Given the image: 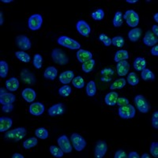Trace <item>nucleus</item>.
Here are the masks:
<instances>
[{"label": "nucleus", "instance_id": "a878e982", "mask_svg": "<svg viewBox=\"0 0 158 158\" xmlns=\"http://www.w3.org/2000/svg\"><path fill=\"white\" fill-rule=\"evenodd\" d=\"M58 76V70L53 66L47 67L44 72V77L47 80L54 81Z\"/></svg>", "mask_w": 158, "mask_h": 158}, {"label": "nucleus", "instance_id": "4d7b16f0", "mask_svg": "<svg viewBox=\"0 0 158 158\" xmlns=\"http://www.w3.org/2000/svg\"><path fill=\"white\" fill-rule=\"evenodd\" d=\"M152 32H153V34L156 36H158V25H153L152 26Z\"/></svg>", "mask_w": 158, "mask_h": 158}, {"label": "nucleus", "instance_id": "4be33fe9", "mask_svg": "<svg viewBox=\"0 0 158 158\" xmlns=\"http://www.w3.org/2000/svg\"><path fill=\"white\" fill-rule=\"evenodd\" d=\"M13 125V119L10 117H0V132L3 133L9 131Z\"/></svg>", "mask_w": 158, "mask_h": 158}, {"label": "nucleus", "instance_id": "dca6fc26", "mask_svg": "<svg viewBox=\"0 0 158 158\" xmlns=\"http://www.w3.org/2000/svg\"><path fill=\"white\" fill-rule=\"evenodd\" d=\"M45 111V107L40 102H33L29 106V113L34 116H40L43 115Z\"/></svg>", "mask_w": 158, "mask_h": 158}, {"label": "nucleus", "instance_id": "bf43d9fd", "mask_svg": "<svg viewBox=\"0 0 158 158\" xmlns=\"http://www.w3.org/2000/svg\"><path fill=\"white\" fill-rule=\"evenodd\" d=\"M12 158H24V156L21 153H15L12 155Z\"/></svg>", "mask_w": 158, "mask_h": 158}, {"label": "nucleus", "instance_id": "58836bf2", "mask_svg": "<svg viewBox=\"0 0 158 158\" xmlns=\"http://www.w3.org/2000/svg\"><path fill=\"white\" fill-rule=\"evenodd\" d=\"M49 151L50 153L56 158H61L64 155V152L61 149V148L58 147L56 146H51L49 147Z\"/></svg>", "mask_w": 158, "mask_h": 158}, {"label": "nucleus", "instance_id": "6e6d98bb", "mask_svg": "<svg viewBox=\"0 0 158 158\" xmlns=\"http://www.w3.org/2000/svg\"><path fill=\"white\" fill-rule=\"evenodd\" d=\"M127 157L128 158H139L140 157V156H139V154H138L137 152H135V151H131V152H130V153L127 154Z\"/></svg>", "mask_w": 158, "mask_h": 158}, {"label": "nucleus", "instance_id": "5701e85b", "mask_svg": "<svg viewBox=\"0 0 158 158\" xmlns=\"http://www.w3.org/2000/svg\"><path fill=\"white\" fill-rule=\"evenodd\" d=\"M142 29L138 27L133 28V29H131V30L128 32L127 37L131 42L135 43V42L139 40L140 37L142 36Z\"/></svg>", "mask_w": 158, "mask_h": 158}, {"label": "nucleus", "instance_id": "680f3d73", "mask_svg": "<svg viewBox=\"0 0 158 158\" xmlns=\"http://www.w3.org/2000/svg\"><path fill=\"white\" fill-rule=\"evenodd\" d=\"M14 2V0H1V2L2 3H10Z\"/></svg>", "mask_w": 158, "mask_h": 158}, {"label": "nucleus", "instance_id": "393cba45", "mask_svg": "<svg viewBox=\"0 0 158 158\" xmlns=\"http://www.w3.org/2000/svg\"><path fill=\"white\" fill-rule=\"evenodd\" d=\"M118 98V93H116V92H110V93L107 94L105 97H104V103L108 106H115Z\"/></svg>", "mask_w": 158, "mask_h": 158}, {"label": "nucleus", "instance_id": "7c9ffc66", "mask_svg": "<svg viewBox=\"0 0 158 158\" xmlns=\"http://www.w3.org/2000/svg\"><path fill=\"white\" fill-rule=\"evenodd\" d=\"M113 26L115 28L121 27L123 24V15L121 11H117L114 15L113 20H112Z\"/></svg>", "mask_w": 158, "mask_h": 158}, {"label": "nucleus", "instance_id": "b1692460", "mask_svg": "<svg viewBox=\"0 0 158 158\" xmlns=\"http://www.w3.org/2000/svg\"><path fill=\"white\" fill-rule=\"evenodd\" d=\"M6 88L10 92H15L18 89L20 85L18 79L15 77H12L10 79H7L5 82Z\"/></svg>", "mask_w": 158, "mask_h": 158}, {"label": "nucleus", "instance_id": "f8f14e48", "mask_svg": "<svg viewBox=\"0 0 158 158\" xmlns=\"http://www.w3.org/2000/svg\"><path fill=\"white\" fill-rule=\"evenodd\" d=\"M108 151V145L107 142L104 140L97 141L94 148V157L103 158L106 155Z\"/></svg>", "mask_w": 158, "mask_h": 158}, {"label": "nucleus", "instance_id": "412c9836", "mask_svg": "<svg viewBox=\"0 0 158 158\" xmlns=\"http://www.w3.org/2000/svg\"><path fill=\"white\" fill-rule=\"evenodd\" d=\"M74 77V72L73 70H66L62 72L59 76V81L63 85H68L72 82Z\"/></svg>", "mask_w": 158, "mask_h": 158}, {"label": "nucleus", "instance_id": "8fccbe9b", "mask_svg": "<svg viewBox=\"0 0 158 158\" xmlns=\"http://www.w3.org/2000/svg\"><path fill=\"white\" fill-rule=\"evenodd\" d=\"M115 74V71L111 67H107V68H104L101 70V75H111L113 76Z\"/></svg>", "mask_w": 158, "mask_h": 158}, {"label": "nucleus", "instance_id": "2f4dec72", "mask_svg": "<svg viewBox=\"0 0 158 158\" xmlns=\"http://www.w3.org/2000/svg\"><path fill=\"white\" fill-rule=\"evenodd\" d=\"M141 77H142V80L145 81H153L155 80L154 73L148 68L142 70L141 73Z\"/></svg>", "mask_w": 158, "mask_h": 158}, {"label": "nucleus", "instance_id": "a211bd4d", "mask_svg": "<svg viewBox=\"0 0 158 158\" xmlns=\"http://www.w3.org/2000/svg\"><path fill=\"white\" fill-rule=\"evenodd\" d=\"M76 57H77V61H78L79 63H85V62L89 60V59H93L94 54L88 50L79 49V50H77V53H76Z\"/></svg>", "mask_w": 158, "mask_h": 158}, {"label": "nucleus", "instance_id": "f3484780", "mask_svg": "<svg viewBox=\"0 0 158 158\" xmlns=\"http://www.w3.org/2000/svg\"><path fill=\"white\" fill-rule=\"evenodd\" d=\"M142 41H143L144 44L147 46V47H153V46L156 45V44H157L158 38L157 36H156L153 34L152 31L148 30L146 31Z\"/></svg>", "mask_w": 158, "mask_h": 158}, {"label": "nucleus", "instance_id": "a18cd8bd", "mask_svg": "<svg viewBox=\"0 0 158 158\" xmlns=\"http://www.w3.org/2000/svg\"><path fill=\"white\" fill-rule=\"evenodd\" d=\"M99 40L103 43V44L106 47H109L111 44V39L108 36H107L105 33H101L99 35Z\"/></svg>", "mask_w": 158, "mask_h": 158}, {"label": "nucleus", "instance_id": "423d86ee", "mask_svg": "<svg viewBox=\"0 0 158 158\" xmlns=\"http://www.w3.org/2000/svg\"><path fill=\"white\" fill-rule=\"evenodd\" d=\"M123 20H125L127 25L131 28H136L139 24L138 14L134 10H128L124 13Z\"/></svg>", "mask_w": 158, "mask_h": 158}, {"label": "nucleus", "instance_id": "f257e3e1", "mask_svg": "<svg viewBox=\"0 0 158 158\" xmlns=\"http://www.w3.org/2000/svg\"><path fill=\"white\" fill-rule=\"evenodd\" d=\"M27 135V131L25 127H17L14 130H10V131L5 132L4 138L6 140H10L15 142H18L19 141L22 140Z\"/></svg>", "mask_w": 158, "mask_h": 158}, {"label": "nucleus", "instance_id": "cd10ccee", "mask_svg": "<svg viewBox=\"0 0 158 158\" xmlns=\"http://www.w3.org/2000/svg\"><path fill=\"white\" fill-rule=\"evenodd\" d=\"M85 92L88 97H94L97 94V85L94 81H89L85 85Z\"/></svg>", "mask_w": 158, "mask_h": 158}, {"label": "nucleus", "instance_id": "9d476101", "mask_svg": "<svg viewBox=\"0 0 158 158\" xmlns=\"http://www.w3.org/2000/svg\"><path fill=\"white\" fill-rule=\"evenodd\" d=\"M15 44L20 50L24 51V52L29 51L32 48L30 39L25 35H18L15 38Z\"/></svg>", "mask_w": 158, "mask_h": 158}, {"label": "nucleus", "instance_id": "052dcab7", "mask_svg": "<svg viewBox=\"0 0 158 158\" xmlns=\"http://www.w3.org/2000/svg\"><path fill=\"white\" fill-rule=\"evenodd\" d=\"M126 2L130 4H135V3H137L138 1V0H126Z\"/></svg>", "mask_w": 158, "mask_h": 158}, {"label": "nucleus", "instance_id": "0e129e2a", "mask_svg": "<svg viewBox=\"0 0 158 158\" xmlns=\"http://www.w3.org/2000/svg\"><path fill=\"white\" fill-rule=\"evenodd\" d=\"M153 20H154L156 22H158V13H156V14L153 15Z\"/></svg>", "mask_w": 158, "mask_h": 158}, {"label": "nucleus", "instance_id": "37998d69", "mask_svg": "<svg viewBox=\"0 0 158 158\" xmlns=\"http://www.w3.org/2000/svg\"><path fill=\"white\" fill-rule=\"evenodd\" d=\"M111 44L114 45L115 47L120 48H123L125 45V40L121 36H114L111 39Z\"/></svg>", "mask_w": 158, "mask_h": 158}, {"label": "nucleus", "instance_id": "ddd939ff", "mask_svg": "<svg viewBox=\"0 0 158 158\" xmlns=\"http://www.w3.org/2000/svg\"><path fill=\"white\" fill-rule=\"evenodd\" d=\"M58 146L61 148L65 153H70L73 150V146L67 135H62L57 138Z\"/></svg>", "mask_w": 158, "mask_h": 158}, {"label": "nucleus", "instance_id": "13d9d810", "mask_svg": "<svg viewBox=\"0 0 158 158\" xmlns=\"http://www.w3.org/2000/svg\"><path fill=\"white\" fill-rule=\"evenodd\" d=\"M4 23V18H3V13L2 11H0V25L2 26Z\"/></svg>", "mask_w": 158, "mask_h": 158}, {"label": "nucleus", "instance_id": "49530a36", "mask_svg": "<svg viewBox=\"0 0 158 158\" xmlns=\"http://www.w3.org/2000/svg\"><path fill=\"white\" fill-rule=\"evenodd\" d=\"M149 151H150V154L155 158L158 157V142H153L150 144V148H149Z\"/></svg>", "mask_w": 158, "mask_h": 158}, {"label": "nucleus", "instance_id": "72a5a7b5", "mask_svg": "<svg viewBox=\"0 0 158 158\" xmlns=\"http://www.w3.org/2000/svg\"><path fill=\"white\" fill-rule=\"evenodd\" d=\"M96 64V61L94 59H91L88 61L85 62L81 65V70L83 72H85V74H89L90 72H92V70H94V66Z\"/></svg>", "mask_w": 158, "mask_h": 158}, {"label": "nucleus", "instance_id": "6e6552de", "mask_svg": "<svg viewBox=\"0 0 158 158\" xmlns=\"http://www.w3.org/2000/svg\"><path fill=\"white\" fill-rule=\"evenodd\" d=\"M43 25V17L39 14L32 15L28 19V27L32 31H37Z\"/></svg>", "mask_w": 158, "mask_h": 158}, {"label": "nucleus", "instance_id": "473e14b6", "mask_svg": "<svg viewBox=\"0 0 158 158\" xmlns=\"http://www.w3.org/2000/svg\"><path fill=\"white\" fill-rule=\"evenodd\" d=\"M15 57L22 63H28L31 61V57L26 52L24 51H18L15 53Z\"/></svg>", "mask_w": 158, "mask_h": 158}, {"label": "nucleus", "instance_id": "de8ad7c7", "mask_svg": "<svg viewBox=\"0 0 158 158\" xmlns=\"http://www.w3.org/2000/svg\"><path fill=\"white\" fill-rule=\"evenodd\" d=\"M130 101L127 97H118V100H117L116 102V105H118V107H122V106H125L127 104H129Z\"/></svg>", "mask_w": 158, "mask_h": 158}, {"label": "nucleus", "instance_id": "864d4df0", "mask_svg": "<svg viewBox=\"0 0 158 158\" xmlns=\"http://www.w3.org/2000/svg\"><path fill=\"white\" fill-rule=\"evenodd\" d=\"M101 80L104 82H110L112 80V76L111 75H101Z\"/></svg>", "mask_w": 158, "mask_h": 158}, {"label": "nucleus", "instance_id": "79ce46f5", "mask_svg": "<svg viewBox=\"0 0 158 158\" xmlns=\"http://www.w3.org/2000/svg\"><path fill=\"white\" fill-rule=\"evenodd\" d=\"M58 93H59V96H61L63 97H69L72 93V88L68 85H63V86L59 89Z\"/></svg>", "mask_w": 158, "mask_h": 158}, {"label": "nucleus", "instance_id": "f03ea898", "mask_svg": "<svg viewBox=\"0 0 158 158\" xmlns=\"http://www.w3.org/2000/svg\"><path fill=\"white\" fill-rule=\"evenodd\" d=\"M51 57L52 61L59 66H65L69 63V57L66 52L59 48H54L52 51Z\"/></svg>", "mask_w": 158, "mask_h": 158}, {"label": "nucleus", "instance_id": "c9c22d12", "mask_svg": "<svg viewBox=\"0 0 158 158\" xmlns=\"http://www.w3.org/2000/svg\"><path fill=\"white\" fill-rule=\"evenodd\" d=\"M35 136L37 138L42 139V140H45L48 138L49 133L48 131L45 127H39L35 131Z\"/></svg>", "mask_w": 158, "mask_h": 158}, {"label": "nucleus", "instance_id": "ea45409f", "mask_svg": "<svg viewBox=\"0 0 158 158\" xmlns=\"http://www.w3.org/2000/svg\"><path fill=\"white\" fill-rule=\"evenodd\" d=\"M91 18L94 20V21H102L103 19L105 17V13H104V10L101 8L100 9H97V10L94 11V12L92 13L91 15H90Z\"/></svg>", "mask_w": 158, "mask_h": 158}, {"label": "nucleus", "instance_id": "0eeeda50", "mask_svg": "<svg viewBox=\"0 0 158 158\" xmlns=\"http://www.w3.org/2000/svg\"><path fill=\"white\" fill-rule=\"evenodd\" d=\"M118 115L121 118H123V119L133 118L136 115V109L132 104H127L125 106L118 107Z\"/></svg>", "mask_w": 158, "mask_h": 158}, {"label": "nucleus", "instance_id": "09e8293b", "mask_svg": "<svg viewBox=\"0 0 158 158\" xmlns=\"http://www.w3.org/2000/svg\"><path fill=\"white\" fill-rule=\"evenodd\" d=\"M152 126L154 129H158V111H156L153 113L152 115Z\"/></svg>", "mask_w": 158, "mask_h": 158}, {"label": "nucleus", "instance_id": "4468645a", "mask_svg": "<svg viewBox=\"0 0 158 158\" xmlns=\"http://www.w3.org/2000/svg\"><path fill=\"white\" fill-rule=\"evenodd\" d=\"M76 29L79 34L84 37H89L91 33V27L84 20H79L76 23Z\"/></svg>", "mask_w": 158, "mask_h": 158}, {"label": "nucleus", "instance_id": "aec40b11", "mask_svg": "<svg viewBox=\"0 0 158 158\" xmlns=\"http://www.w3.org/2000/svg\"><path fill=\"white\" fill-rule=\"evenodd\" d=\"M22 97L27 103H33L36 98V93L33 89L25 88L22 91Z\"/></svg>", "mask_w": 158, "mask_h": 158}, {"label": "nucleus", "instance_id": "4c0bfd02", "mask_svg": "<svg viewBox=\"0 0 158 158\" xmlns=\"http://www.w3.org/2000/svg\"><path fill=\"white\" fill-rule=\"evenodd\" d=\"M126 81L128 84L132 85V86H136L139 83V78H138V76L137 75L136 73L131 72V73L127 74V77Z\"/></svg>", "mask_w": 158, "mask_h": 158}, {"label": "nucleus", "instance_id": "3c124183", "mask_svg": "<svg viewBox=\"0 0 158 158\" xmlns=\"http://www.w3.org/2000/svg\"><path fill=\"white\" fill-rule=\"evenodd\" d=\"M114 157L115 158H127V154L126 153V152L123 149H118L115 153L114 155Z\"/></svg>", "mask_w": 158, "mask_h": 158}, {"label": "nucleus", "instance_id": "603ef678", "mask_svg": "<svg viewBox=\"0 0 158 158\" xmlns=\"http://www.w3.org/2000/svg\"><path fill=\"white\" fill-rule=\"evenodd\" d=\"M15 106L13 104H8V105H2V111L5 113H10L14 110Z\"/></svg>", "mask_w": 158, "mask_h": 158}, {"label": "nucleus", "instance_id": "c85d7f7f", "mask_svg": "<svg viewBox=\"0 0 158 158\" xmlns=\"http://www.w3.org/2000/svg\"><path fill=\"white\" fill-rule=\"evenodd\" d=\"M130 58L129 52L127 50H118L115 52V56H114V61L115 63H118V62L123 61V60H127Z\"/></svg>", "mask_w": 158, "mask_h": 158}, {"label": "nucleus", "instance_id": "c756f323", "mask_svg": "<svg viewBox=\"0 0 158 158\" xmlns=\"http://www.w3.org/2000/svg\"><path fill=\"white\" fill-rule=\"evenodd\" d=\"M127 84L126 79L124 77H120L116 80H115L114 82H112L110 85V89L111 90H115V89H121L124 88Z\"/></svg>", "mask_w": 158, "mask_h": 158}, {"label": "nucleus", "instance_id": "f704fd0d", "mask_svg": "<svg viewBox=\"0 0 158 158\" xmlns=\"http://www.w3.org/2000/svg\"><path fill=\"white\" fill-rule=\"evenodd\" d=\"M37 144H38L37 138H36V137H31V138H29L28 139L24 141L22 146H23L24 149H32V148L37 146Z\"/></svg>", "mask_w": 158, "mask_h": 158}, {"label": "nucleus", "instance_id": "bb28decb", "mask_svg": "<svg viewBox=\"0 0 158 158\" xmlns=\"http://www.w3.org/2000/svg\"><path fill=\"white\" fill-rule=\"evenodd\" d=\"M146 65H147V63H146V60L145 59V58L141 57V56L135 58V59L134 60L133 67L137 71L142 72V70L146 68Z\"/></svg>", "mask_w": 158, "mask_h": 158}, {"label": "nucleus", "instance_id": "e2e57ef3", "mask_svg": "<svg viewBox=\"0 0 158 158\" xmlns=\"http://www.w3.org/2000/svg\"><path fill=\"white\" fill-rule=\"evenodd\" d=\"M141 158H149L150 157V156H149V154H148V153H143V154L142 155V156H140Z\"/></svg>", "mask_w": 158, "mask_h": 158}, {"label": "nucleus", "instance_id": "9b49d317", "mask_svg": "<svg viewBox=\"0 0 158 158\" xmlns=\"http://www.w3.org/2000/svg\"><path fill=\"white\" fill-rule=\"evenodd\" d=\"M16 101V96L12 93L6 92L5 89L0 88V104L2 105L13 104Z\"/></svg>", "mask_w": 158, "mask_h": 158}, {"label": "nucleus", "instance_id": "1a4fd4ad", "mask_svg": "<svg viewBox=\"0 0 158 158\" xmlns=\"http://www.w3.org/2000/svg\"><path fill=\"white\" fill-rule=\"evenodd\" d=\"M20 78L24 84L27 85H33L36 83V77L35 74L27 68H24L21 70Z\"/></svg>", "mask_w": 158, "mask_h": 158}, {"label": "nucleus", "instance_id": "7ed1b4c3", "mask_svg": "<svg viewBox=\"0 0 158 158\" xmlns=\"http://www.w3.org/2000/svg\"><path fill=\"white\" fill-rule=\"evenodd\" d=\"M57 44L62 47L67 48L70 50H79L81 49V44L77 40L67 36H60L57 39Z\"/></svg>", "mask_w": 158, "mask_h": 158}, {"label": "nucleus", "instance_id": "a19ab883", "mask_svg": "<svg viewBox=\"0 0 158 158\" xmlns=\"http://www.w3.org/2000/svg\"><path fill=\"white\" fill-rule=\"evenodd\" d=\"M72 85L76 89H81L84 88L85 84L84 78H83L81 76H77V77H74L73 81H72Z\"/></svg>", "mask_w": 158, "mask_h": 158}, {"label": "nucleus", "instance_id": "6ab92c4d", "mask_svg": "<svg viewBox=\"0 0 158 158\" xmlns=\"http://www.w3.org/2000/svg\"><path fill=\"white\" fill-rule=\"evenodd\" d=\"M115 67H116L117 74L120 77L127 75L130 71V64L127 60H123L117 63Z\"/></svg>", "mask_w": 158, "mask_h": 158}, {"label": "nucleus", "instance_id": "5fc2aeb1", "mask_svg": "<svg viewBox=\"0 0 158 158\" xmlns=\"http://www.w3.org/2000/svg\"><path fill=\"white\" fill-rule=\"evenodd\" d=\"M150 53L151 55L153 56H158V46L157 45H155L153 47L151 48L150 50Z\"/></svg>", "mask_w": 158, "mask_h": 158}, {"label": "nucleus", "instance_id": "20e7f679", "mask_svg": "<svg viewBox=\"0 0 158 158\" xmlns=\"http://www.w3.org/2000/svg\"><path fill=\"white\" fill-rule=\"evenodd\" d=\"M134 103H135L138 111H140L141 113L146 114L150 110V104L147 101V99L143 95L138 94V95L135 96L134 98Z\"/></svg>", "mask_w": 158, "mask_h": 158}, {"label": "nucleus", "instance_id": "2eb2a0df", "mask_svg": "<svg viewBox=\"0 0 158 158\" xmlns=\"http://www.w3.org/2000/svg\"><path fill=\"white\" fill-rule=\"evenodd\" d=\"M66 112V108L63 103H57L50 107L48 110V114L51 117H56L62 115Z\"/></svg>", "mask_w": 158, "mask_h": 158}, {"label": "nucleus", "instance_id": "c03bdc74", "mask_svg": "<svg viewBox=\"0 0 158 158\" xmlns=\"http://www.w3.org/2000/svg\"><path fill=\"white\" fill-rule=\"evenodd\" d=\"M32 64H33L35 68L37 69V70L42 68V67H43V57H42L41 55H34L33 59H32Z\"/></svg>", "mask_w": 158, "mask_h": 158}, {"label": "nucleus", "instance_id": "e433bc0d", "mask_svg": "<svg viewBox=\"0 0 158 158\" xmlns=\"http://www.w3.org/2000/svg\"><path fill=\"white\" fill-rule=\"evenodd\" d=\"M8 73H9V65L7 62L5 60H1L0 61V77L1 78H6L7 77Z\"/></svg>", "mask_w": 158, "mask_h": 158}, {"label": "nucleus", "instance_id": "39448f33", "mask_svg": "<svg viewBox=\"0 0 158 158\" xmlns=\"http://www.w3.org/2000/svg\"><path fill=\"white\" fill-rule=\"evenodd\" d=\"M70 142L72 146L76 151L81 152L84 150L87 146V142L84 138L81 135L77 133H73L70 136Z\"/></svg>", "mask_w": 158, "mask_h": 158}]
</instances>
